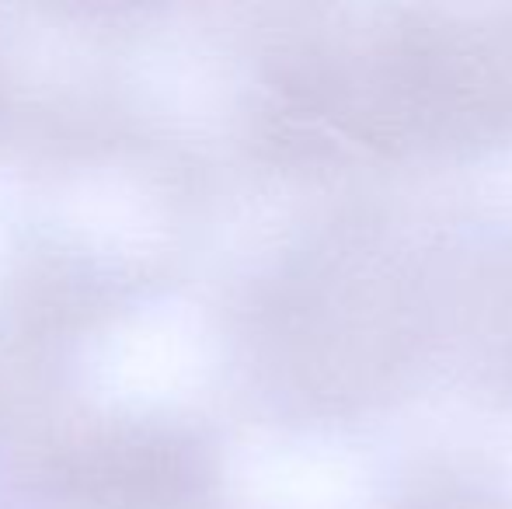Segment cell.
Listing matches in <instances>:
<instances>
[{"label":"cell","mask_w":512,"mask_h":509,"mask_svg":"<svg viewBox=\"0 0 512 509\" xmlns=\"http://www.w3.org/2000/svg\"><path fill=\"white\" fill-rule=\"evenodd\" d=\"M418 220L387 189L342 192L283 252L255 300L258 374L279 419L373 433L432 391Z\"/></svg>","instance_id":"1"},{"label":"cell","mask_w":512,"mask_h":509,"mask_svg":"<svg viewBox=\"0 0 512 509\" xmlns=\"http://www.w3.org/2000/svg\"><path fill=\"white\" fill-rule=\"evenodd\" d=\"M317 84L349 189L512 150V4L321 7Z\"/></svg>","instance_id":"2"},{"label":"cell","mask_w":512,"mask_h":509,"mask_svg":"<svg viewBox=\"0 0 512 509\" xmlns=\"http://www.w3.org/2000/svg\"><path fill=\"white\" fill-rule=\"evenodd\" d=\"M429 384L512 419V210L457 203L418 220Z\"/></svg>","instance_id":"3"},{"label":"cell","mask_w":512,"mask_h":509,"mask_svg":"<svg viewBox=\"0 0 512 509\" xmlns=\"http://www.w3.org/2000/svg\"><path fill=\"white\" fill-rule=\"evenodd\" d=\"M363 509H512V464L481 443H415L373 475Z\"/></svg>","instance_id":"4"}]
</instances>
